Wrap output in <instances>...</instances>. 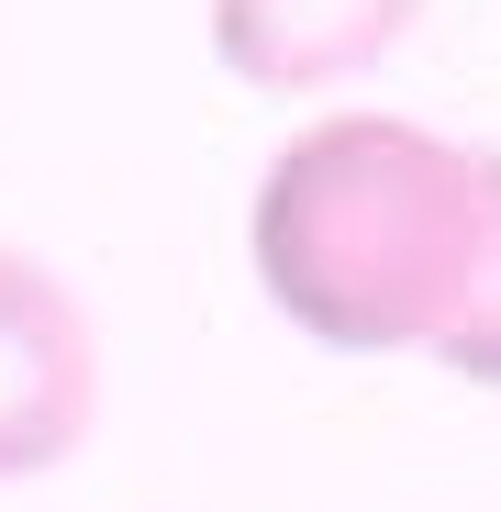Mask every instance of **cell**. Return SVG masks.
Masks as SVG:
<instances>
[{"label": "cell", "instance_id": "2", "mask_svg": "<svg viewBox=\"0 0 501 512\" xmlns=\"http://www.w3.org/2000/svg\"><path fill=\"white\" fill-rule=\"evenodd\" d=\"M101 423V323L34 245H0V479H45Z\"/></svg>", "mask_w": 501, "mask_h": 512}, {"label": "cell", "instance_id": "3", "mask_svg": "<svg viewBox=\"0 0 501 512\" xmlns=\"http://www.w3.org/2000/svg\"><path fill=\"white\" fill-rule=\"evenodd\" d=\"M424 0H201V34H212V67L257 101H323L368 78Z\"/></svg>", "mask_w": 501, "mask_h": 512}, {"label": "cell", "instance_id": "1", "mask_svg": "<svg viewBox=\"0 0 501 512\" xmlns=\"http://www.w3.org/2000/svg\"><path fill=\"white\" fill-rule=\"evenodd\" d=\"M245 268L334 357H435L479 268V145L412 112H312L257 167Z\"/></svg>", "mask_w": 501, "mask_h": 512}, {"label": "cell", "instance_id": "4", "mask_svg": "<svg viewBox=\"0 0 501 512\" xmlns=\"http://www.w3.org/2000/svg\"><path fill=\"white\" fill-rule=\"evenodd\" d=\"M435 368L468 390H501V145H479V268H468L457 323L435 334Z\"/></svg>", "mask_w": 501, "mask_h": 512}]
</instances>
